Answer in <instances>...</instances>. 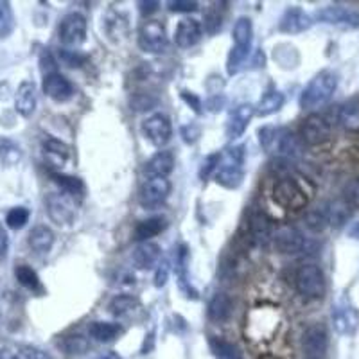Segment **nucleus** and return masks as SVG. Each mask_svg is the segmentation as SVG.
<instances>
[{
	"mask_svg": "<svg viewBox=\"0 0 359 359\" xmlns=\"http://www.w3.org/2000/svg\"><path fill=\"white\" fill-rule=\"evenodd\" d=\"M245 146L229 147L221 155L217 169L214 172L216 182L226 189H237L245 178Z\"/></svg>",
	"mask_w": 359,
	"mask_h": 359,
	"instance_id": "obj_1",
	"label": "nucleus"
},
{
	"mask_svg": "<svg viewBox=\"0 0 359 359\" xmlns=\"http://www.w3.org/2000/svg\"><path fill=\"white\" fill-rule=\"evenodd\" d=\"M259 139L266 151L277 156H297L302 149L300 139L287 128L266 126L259 131Z\"/></svg>",
	"mask_w": 359,
	"mask_h": 359,
	"instance_id": "obj_2",
	"label": "nucleus"
},
{
	"mask_svg": "<svg viewBox=\"0 0 359 359\" xmlns=\"http://www.w3.org/2000/svg\"><path fill=\"white\" fill-rule=\"evenodd\" d=\"M336 86H338V76L332 70H322L304 88L302 95H300V107L304 110L322 107L332 97Z\"/></svg>",
	"mask_w": 359,
	"mask_h": 359,
	"instance_id": "obj_3",
	"label": "nucleus"
},
{
	"mask_svg": "<svg viewBox=\"0 0 359 359\" xmlns=\"http://www.w3.org/2000/svg\"><path fill=\"white\" fill-rule=\"evenodd\" d=\"M252 40H253V25L252 20L246 17H241L233 25V41L236 45L232 47L229 54V62H226V69H229L230 76L239 72L243 63L248 57L250 49H252Z\"/></svg>",
	"mask_w": 359,
	"mask_h": 359,
	"instance_id": "obj_4",
	"label": "nucleus"
},
{
	"mask_svg": "<svg viewBox=\"0 0 359 359\" xmlns=\"http://www.w3.org/2000/svg\"><path fill=\"white\" fill-rule=\"evenodd\" d=\"M294 286L297 291L304 298L309 300H318L325 293V277L320 266L316 264H304L298 268L294 275Z\"/></svg>",
	"mask_w": 359,
	"mask_h": 359,
	"instance_id": "obj_5",
	"label": "nucleus"
},
{
	"mask_svg": "<svg viewBox=\"0 0 359 359\" xmlns=\"http://www.w3.org/2000/svg\"><path fill=\"white\" fill-rule=\"evenodd\" d=\"M273 200L287 210H298L307 205L306 192L291 178H280L273 187Z\"/></svg>",
	"mask_w": 359,
	"mask_h": 359,
	"instance_id": "obj_6",
	"label": "nucleus"
},
{
	"mask_svg": "<svg viewBox=\"0 0 359 359\" xmlns=\"http://www.w3.org/2000/svg\"><path fill=\"white\" fill-rule=\"evenodd\" d=\"M171 194V182L162 176H149L139 192V201L144 208H156Z\"/></svg>",
	"mask_w": 359,
	"mask_h": 359,
	"instance_id": "obj_7",
	"label": "nucleus"
},
{
	"mask_svg": "<svg viewBox=\"0 0 359 359\" xmlns=\"http://www.w3.org/2000/svg\"><path fill=\"white\" fill-rule=\"evenodd\" d=\"M168 33L162 22L147 20L144 22L139 31V45L144 53L149 54H162L168 49Z\"/></svg>",
	"mask_w": 359,
	"mask_h": 359,
	"instance_id": "obj_8",
	"label": "nucleus"
},
{
	"mask_svg": "<svg viewBox=\"0 0 359 359\" xmlns=\"http://www.w3.org/2000/svg\"><path fill=\"white\" fill-rule=\"evenodd\" d=\"M47 205V212L49 217L60 226H67V224H72L76 219V203H74V198L65 194V192H53L45 200Z\"/></svg>",
	"mask_w": 359,
	"mask_h": 359,
	"instance_id": "obj_9",
	"label": "nucleus"
},
{
	"mask_svg": "<svg viewBox=\"0 0 359 359\" xmlns=\"http://www.w3.org/2000/svg\"><path fill=\"white\" fill-rule=\"evenodd\" d=\"M60 41L67 47H78L86 40V18L81 13H69L60 22L57 27Z\"/></svg>",
	"mask_w": 359,
	"mask_h": 359,
	"instance_id": "obj_10",
	"label": "nucleus"
},
{
	"mask_svg": "<svg viewBox=\"0 0 359 359\" xmlns=\"http://www.w3.org/2000/svg\"><path fill=\"white\" fill-rule=\"evenodd\" d=\"M304 354L309 359H323L329 348V334L322 323H313L302 334Z\"/></svg>",
	"mask_w": 359,
	"mask_h": 359,
	"instance_id": "obj_11",
	"label": "nucleus"
},
{
	"mask_svg": "<svg viewBox=\"0 0 359 359\" xmlns=\"http://www.w3.org/2000/svg\"><path fill=\"white\" fill-rule=\"evenodd\" d=\"M142 131L146 139L156 147H162L171 140L172 126L168 115L153 114L142 123Z\"/></svg>",
	"mask_w": 359,
	"mask_h": 359,
	"instance_id": "obj_12",
	"label": "nucleus"
},
{
	"mask_svg": "<svg viewBox=\"0 0 359 359\" xmlns=\"http://www.w3.org/2000/svg\"><path fill=\"white\" fill-rule=\"evenodd\" d=\"M332 325L341 336H352L358 329V313L348 300H339L332 306Z\"/></svg>",
	"mask_w": 359,
	"mask_h": 359,
	"instance_id": "obj_13",
	"label": "nucleus"
},
{
	"mask_svg": "<svg viewBox=\"0 0 359 359\" xmlns=\"http://www.w3.org/2000/svg\"><path fill=\"white\" fill-rule=\"evenodd\" d=\"M331 137V123L323 115L313 114L302 124V140L309 146H318Z\"/></svg>",
	"mask_w": 359,
	"mask_h": 359,
	"instance_id": "obj_14",
	"label": "nucleus"
},
{
	"mask_svg": "<svg viewBox=\"0 0 359 359\" xmlns=\"http://www.w3.org/2000/svg\"><path fill=\"white\" fill-rule=\"evenodd\" d=\"M273 243L275 248L280 253H286V255H294V253H300L306 250L307 241L302 233L298 232L294 226H280L277 232L273 233Z\"/></svg>",
	"mask_w": 359,
	"mask_h": 359,
	"instance_id": "obj_15",
	"label": "nucleus"
},
{
	"mask_svg": "<svg viewBox=\"0 0 359 359\" xmlns=\"http://www.w3.org/2000/svg\"><path fill=\"white\" fill-rule=\"evenodd\" d=\"M318 20L323 24L339 25V27L355 29L359 27V11L348 9L345 6H329V8L318 11Z\"/></svg>",
	"mask_w": 359,
	"mask_h": 359,
	"instance_id": "obj_16",
	"label": "nucleus"
},
{
	"mask_svg": "<svg viewBox=\"0 0 359 359\" xmlns=\"http://www.w3.org/2000/svg\"><path fill=\"white\" fill-rule=\"evenodd\" d=\"M41 88H43V94L47 95V97H50L56 102H67L69 99H72L74 95V85L60 72H53L43 76Z\"/></svg>",
	"mask_w": 359,
	"mask_h": 359,
	"instance_id": "obj_17",
	"label": "nucleus"
},
{
	"mask_svg": "<svg viewBox=\"0 0 359 359\" xmlns=\"http://www.w3.org/2000/svg\"><path fill=\"white\" fill-rule=\"evenodd\" d=\"M250 236L255 246H268L273 241V224L264 212H253L250 217Z\"/></svg>",
	"mask_w": 359,
	"mask_h": 359,
	"instance_id": "obj_18",
	"label": "nucleus"
},
{
	"mask_svg": "<svg viewBox=\"0 0 359 359\" xmlns=\"http://www.w3.org/2000/svg\"><path fill=\"white\" fill-rule=\"evenodd\" d=\"M201 34H203V29H201L200 22L194 20V18H184L176 25L175 43L180 49H189L201 40Z\"/></svg>",
	"mask_w": 359,
	"mask_h": 359,
	"instance_id": "obj_19",
	"label": "nucleus"
},
{
	"mask_svg": "<svg viewBox=\"0 0 359 359\" xmlns=\"http://www.w3.org/2000/svg\"><path fill=\"white\" fill-rule=\"evenodd\" d=\"M313 25V20L311 17L304 11L302 8H290L280 18V24H278V29L282 33H290V34H298L304 33L306 29H309Z\"/></svg>",
	"mask_w": 359,
	"mask_h": 359,
	"instance_id": "obj_20",
	"label": "nucleus"
},
{
	"mask_svg": "<svg viewBox=\"0 0 359 359\" xmlns=\"http://www.w3.org/2000/svg\"><path fill=\"white\" fill-rule=\"evenodd\" d=\"M253 115H255V108L252 104H246V102L233 108L229 121H226V135L230 139H237V137H241L245 133Z\"/></svg>",
	"mask_w": 359,
	"mask_h": 359,
	"instance_id": "obj_21",
	"label": "nucleus"
},
{
	"mask_svg": "<svg viewBox=\"0 0 359 359\" xmlns=\"http://www.w3.org/2000/svg\"><path fill=\"white\" fill-rule=\"evenodd\" d=\"M36 85L33 81L20 83L17 94H15V108L22 117L29 118L36 110Z\"/></svg>",
	"mask_w": 359,
	"mask_h": 359,
	"instance_id": "obj_22",
	"label": "nucleus"
},
{
	"mask_svg": "<svg viewBox=\"0 0 359 359\" xmlns=\"http://www.w3.org/2000/svg\"><path fill=\"white\" fill-rule=\"evenodd\" d=\"M160 255H162V252H160V246L156 243L144 241L133 250L131 257H133L135 266L139 269H149L158 262Z\"/></svg>",
	"mask_w": 359,
	"mask_h": 359,
	"instance_id": "obj_23",
	"label": "nucleus"
},
{
	"mask_svg": "<svg viewBox=\"0 0 359 359\" xmlns=\"http://www.w3.org/2000/svg\"><path fill=\"white\" fill-rule=\"evenodd\" d=\"M54 239H56V237H54L53 230H50L49 226H45V224H40V226H34V229L31 230V233H29L27 237V243L33 252L43 255V253H49L50 250H53Z\"/></svg>",
	"mask_w": 359,
	"mask_h": 359,
	"instance_id": "obj_24",
	"label": "nucleus"
},
{
	"mask_svg": "<svg viewBox=\"0 0 359 359\" xmlns=\"http://www.w3.org/2000/svg\"><path fill=\"white\" fill-rule=\"evenodd\" d=\"M233 313L232 298L226 293H216L208 304V318L212 322H226Z\"/></svg>",
	"mask_w": 359,
	"mask_h": 359,
	"instance_id": "obj_25",
	"label": "nucleus"
},
{
	"mask_svg": "<svg viewBox=\"0 0 359 359\" xmlns=\"http://www.w3.org/2000/svg\"><path fill=\"white\" fill-rule=\"evenodd\" d=\"M327 207V217H329V226H334V229H341L343 224L351 219V205L345 201V198H338V200H332L329 203H325Z\"/></svg>",
	"mask_w": 359,
	"mask_h": 359,
	"instance_id": "obj_26",
	"label": "nucleus"
},
{
	"mask_svg": "<svg viewBox=\"0 0 359 359\" xmlns=\"http://www.w3.org/2000/svg\"><path fill=\"white\" fill-rule=\"evenodd\" d=\"M172 169H175V156L169 151H158L146 163V171L149 176L168 178V175H171Z\"/></svg>",
	"mask_w": 359,
	"mask_h": 359,
	"instance_id": "obj_27",
	"label": "nucleus"
},
{
	"mask_svg": "<svg viewBox=\"0 0 359 359\" xmlns=\"http://www.w3.org/2000/svg\"><path fill=\"white\" fill-rule=\"evenodd\" d=\"M165 226H168V221H165V217H162V216L147 217V219L140 221V223L135 226V239L140 243L149 241L151 237L158 236L162 230H165Z\"/></svg>",
	"mask_w": 359,
	"mask_h": 359,
	"instance_id": "obj_28",
	"label": "nucleus"
},
{
	"mask_svg": "<svg viewBox=\"0 0 359 359\" xmlns=\"http://www.w3.org/2000/svg\"><path fill=\"white\" fill-rule=\"evenodd\" d=\"M123 332V327L118 323L111 322H92L88 325V334L90 338L95 339L99 343H110L115 338H118Z\"/></svg>",
	"mask_w": 359,
	"mask_h": 359,
	"instance_id": "obj_29",
	"label": "nucleus"
},
{
	"mask_svg": "<svg viewBox=\"0 0 359 359\" xmlns=\"http://www.w3.org/2000/svg\"><path fill=\"white\" fill-rule=\"evenodd\" d=\"M43 153L53 165H63L70 156V147L65 142L57 139H45L43 140Z\"/></svg>",
	"mask_w": 359,
	"mask_h": 359,
	"instance_id": "obj_30",
	"label": "nucleus"
},
{
	"mask_svg": "<svg viewBox=\"0 0 359 359\" xmlns=\"http://www.w3.org/2000/svg\"><path fill=\"white\" fill-rule=\"evenodd\" d=\"M338 121L345 130L359 131V99H352L343 104Z\"/></svg>",
	"mask_w": 359,
	"mask_h": 359,
	"instance_id": "obj_31",
	"label": "nucleus"
},
{
	"mask_svg": "<svg viewBox=\"0 0 359 359\" xmlns=\"http://www.w3.org/2000/svg\"><path fill=\"white\" fill-rule=\"evenodd\" d=\"M284 102H286L284 94H282V92H278V90H271V92H268V94L262 95V99L259 101L257 114L261 115V117H268V115H271V114H275V111L280 110V108L284 107Z\"/></svg>",
	"mask_w": 359,
	"mask_h": 359,
	"instance_id": "obj_32",
	"label": "nucleus"
},
{
	"mask_svg": "<svg viewBox=\"0 0 359 359\" xmlns=\"http://www.w3.org/2000/svg\"><path fill=\"white\" fill-rule=\"evenodd\" d=\"M304 223H306L307 229L314 233H320L329 226V217H327V207L322 205V207H314L309 208L306 212V217H304Z\"/></svg>",
	"mask_w": 359,
	"mask_h": 359,
	"instance_id": "obj_33",
	"label": "nucleus"
},
{
	"mask_svg": "<svg viewBox=\"0 0 359 359\" xmlns=\"http://www.w3.org/2000/svg\"><path fill=\"white\" fill-rule=\"evenodd\" d=\"M15 277H17L18 284H20L22 287H25V290L41 291L40 277H38V273L31 268V266L18 264L17 268H15Z\"/></svg>",
	"mask_w": 359,
	"mask_h": 359,
	"instance_id": "obj_34",
	"label": "nucleus"
},
{
	"mask_svg": "<svg viewBox=\"0 0 359 359\" xmlns=\"http://www.w3.org/2000/svg\"><path fill=\"white\" fill-rule=\"evenodd\" d=\"M22 160V149L17 142H13L11 139L0 137V162L4 163L6 168L17 165Z\"/></svg>",
	"mask_w": 359,
	"mask_h": 359,
	"instance_id": "obj_35",
	"label": "nucleus"
},
{
	"mask_svg": "<svg viewBox=\"0 0 359 359\" xmlns=\"http://www.w3.org/2000/svg\"><path fill=\"white\" fill-rule=\"evenodd\" d=\"M0 359H50L43 351L34 347H6L0 351Z\"/></svg>",
	"mask_w": 359,
	"mask_h": 359,
	"instance_id": "obj_36",
	"label": "nucleus"
},
{
	"mask_svg": "<svg viewBox=\"0 0 359 359\" xmlns=\"http://www.w3.org/2000/svg\"><path fill=\"white\" fill-rule=\"evenodd\" d=\"M139 307V300L130 294H117L110 302V313L114 316H126Z\"/></svg>",
	"mask_w": 359,
	"mask_h": 359,
	"instance_id": "obj_37",
	"label": "nucleus"
},
{
	"mask_svg": "<svg viewBox=\"0 0 359 359\" xmlns=\"http://www.w3.org/2000/svg\"><path fill=\"white\" fill-rule=\"evenodd\" d=\"M53 180L56 182L62 191L69 196H81L83 192H85V185L79 178L76 176H69V175H53Z\"/></svg>",
	"mask_w": 359,
	"mask_h": 359,
	"instance_id": "obj_38",
	"label": "nucleus"
},
{
	"mask_svg": "<svg viewBox=\"0 0 359 359\" xmlns=\"http://www.w3.org/2000/svg\"><path fill=\"white\" fill-rule=\"evenodd\" d=\"M210 345H212V351L214 354L217 355V359H243L241 351H239L233 343L214 338L212 341H210Z\"/></svg>",
	"mask_w": 359,
	"mask_h": 359,
	"instance_id": "obj_39",
	"label": "nucleus"
},
{
	"mask_svg": "<svg viewBox=\"0 0 359 359\" xmlns=\"http://www.w3.org/2000/svg\"><path fill=\"white\" fill-rule=\"evenodd\" d=\"M15 31V15L9 2L0 0V38H8Z\"/></svg>",
	"mask_w": 359,
	"mask_h": 359,
	"instance_id": "obj_40",
	"label": "nucleus"
},
{
	"mask_svg": "<svg viewBox=\"0 0 359 359\" xmlns=\"http://www.w3.org/2000/svg\"><path fill=\"white\" fill-rule=\"evenodd\" d=\"M221 4H212V8L208 9L205 15V31L208 34H216L223 27V9L219 8Z\"/></svg>",
	"mask_w": 359,
	"mask_h": 359,
	"instance_id": "obj_41",
	"label": "nucleus"
},
{
	"mask_svg": "<svg viewBox=\"0 0 359 359\" xmlns=\"http://www.w3.org/2000/svg\"><path fill=\"white\" fill-rule=\"evenodd\" d=\"M29 216H31L29 208L15 207V208H11V210L8 212V216H6V223H8L9 229L20 230V229H24L25 224H27Z\"/></svg>",
	"mask_w": 359,
	"mask_h": 359,
	"instance_id": "obj_42",
	"label": "nucleus"
},
{
	"mask_svg": "<svg viewBox=\"0 0 359 359\" xmlns=\"http://www.w3.org/2000/svg\"><path fill=\"white\" fill-rule=\"evenodd\" d=\"M62 347L65 348L67 354H83V352L88 348V343H86V339L79 334L67 336V338H63Z\"/></svg>",
	"mask_w": 359,
	"mask_h": 359,
	"instance_id": "obj_43",
	"label": "nucleus"
},
{
	"mask_svg": "<svg viewBox=\"0 0 359 359\" xmlns=\"http://www.w3.org/2000/svg\"><path fill=\"white\" fill-rule=\"evenodd\" d=\"M343 194H345V201H347L351 207L359 208V178L348 180L345 189H343Z\"/></svg>",
	"mask_w": 359,
	"mask_h": 359,
	"instance_id": "obj_44",
	"label": "nucleus"
},
{
	"mask_svg": "<svg viewBox=\"0 0 359 359\" xmlns=\"http://www.w3.org/2000/svg\"><path fill=\"white\" fill-rule=\"evenodd\" d=\"M219 158H221L219 153H214V155H208L207 158L203 160V163H201V169H200V178L203 180V182L208 178V176L212 175V172H216Z\"/></svg>",
	"mask_w": 359,
	"mask_h": 359,
	"instance_id": "obj_45",
	"label": "nucleus"
},
{
	"mask_svg": "<svg viewBox=\"0 0 359 359\" xmlns=\"http://www.w3.org/2000/svg\"><path fill=\"white\" fill-rule=\"evenodd\" d=\"M168 6L175 13H191L198 9V2H191V0H171Z\"/></svg>",
	"mask_w": 359,
	"mask_h": 359,
	"instance_id": "obj_46",
	"label": "nucleus"
},
{
	"mask_svg": "<svg viewBox=\"0 0 359 359\" xmlns=\"http://www.w3.org/2000/svg\"><path fill=\"white\" fill-rule=\"evenodd\" d=\"M60 57H62L63 62L69 67H79L85 62V57L79 56V54L74 53V50H62V53H60Z\"/></svg>",
	"mask_w": 359,
	"mask_h": 359,
	"instance_id": "obj_47",
	"label": "nucleus"
},
{
	"mask_svg": "<svg viewBox=\"0 0 359 359\" xmlns=\"http://www.w3.org/2000/svg\"><path fill=\"white\" fill-rule=\"evenodd\" d=\"M168 277H169V266H168V262H162L158 268V271H156V275H155V286L156 287L165 286Z\"/></svg>",
	"mask_w": 359,
	"mask_h": 359,
	"instance_id": "obj_48",
	"label": "nucleus"
},
{
	"mask_svg": "<svg viewBox=\"0 0 359 359\" xmlns=\"http://www.w3.org/2000/svg\"><path fill=\"white\" fill-rule=\"evenodd\" d=\"M182 97L185 99V102H187V104H191V107L194 108V111H196V114H201V102L196 95L191 94V92H185L184 90V92H182Z\"/></svg>",
	"mask_w": 359,
	"mask_h": 359,
	"instance_id": "obj_49",
	"label": "nucleus"
},
{
	"mask_svg": "<svg viewBox=\"0 0 359 359\" xmlns=\"http://www.w3.org/2000/svg\"><path fill=\"white\" fill-rule=\"evenodd\" d=\"M8 248H9L8 232H6L4 226L0 224V259L6 257V253H8Z\"/></svg>",
	"mask_w": 359,
	"mask_h": 359,
	"instance_id": "obj_50",
	"label": "nucleus"
},
{
	"mask_svg": "<svg viewBox=\"0 0 359 359\" xmlns=\"http://www.w3.org/2000/svg\"><path fill=\"white\" fill-rule=\"evenodd\" d=\"M140 6V11L144 15H149V13H155L158 9V2H139Z\"/></svg>",
	"mask_w": 359,
	"mask_h": 359,
	"instance_id": "obj_51",
	"label": "nucleus"
},
{
	"mask_svg": "<svg viewBox=\"0 0 359 359\" xmlns=\"http://www.w3.org/2000/svg\"><path fill=\"white\" fill-rule=\"evenodd\" d=\"M348 236H351L352 239H355V241H359V221H355V223L352 224L351 230H348Z\"/></svg>",
	"mask_w": 359,
	"mask_h": 359,
	"instance_id": "obj_52",
	"label": "nucleus"
},
{
	"mask_svg": "<svg viewBox=\"0 0 359 359\" xmlns=\"http://www.w3.org/2000/svg\"><path fill=\"white\" fill-rule=\"evenodd\" d=\"M97 359H123V358H121V355H118L117 352H107V354L99 355Z\"/></svg>",
	"mask_w": 359,
	"mask_h": 359,
	"instance_id": "obj_53",
	"label": "nucleus"
}]
</instances>
